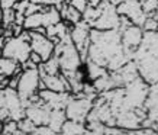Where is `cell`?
Segmentation results:
<instances>
[{
    "mask_svg": "<svg viewBox=\"0 0 158 135\" xmlns=\"http://www.w3.org/2000/svg\"><path fill=\"white\" fill-rule=\"evenodd\" d=\"M90 48H89V58L94 63L106 67L109 71H116L132 58L125 53L122 44V32L120 29H100L91 28L90 32Z\"/></svg>",
    "mask_w": 158,
    "mask_h": 135,
    "instance_id": "obj_1",
    "label": "cell"
},
{
    "mask_svg": "<svg viewBox=\"0 0 158 135\" xmlns=\"http://www.w3.org/2000/svg\"><path fill=\"white\" fill-rule=\"evenodd\" d=\"M132 60L136 63L139 76L148 84L158 83V31H145Z\"/></svg>",
    "mask_w": 158,
    "mask_h": 135,
    "instance_id": "obj_2",
    "label": "cell"
},
{
    "mask_svg": "<svg viewBox=\"0 0 158 135\" xmlns=\"http://www.w3.org/2000/svg\"><path fill=\"white\" fill-rule=\"evenodd\" d=\"M25 116H26V106H25L18 89H13V87L2 89V93H0V121L5 122L7 119L20 121Z\"/></svg>",
    "mask_w": 158,
    "mask_h": 135,
    "instance_id": "obj_3",
    "label": "cell"
},
{
    "mask_svg": "<svg viewBox=\"0 0 158 135\" xmlns=\"http://www.w3.org/2000/svg\"><path fill=\"white\" fill-rule=\"evenodd\" d=\"M148 83L145 82L144 78L138 76V77L128 83L125 87V99H123V106L120 111L123 109H136V108H144L145 100L148 96L149 92Z\"/></svg>",
    "mask_w": 158,
    "mask_h": 135,
    "instance_id": "obj_4",
    "label": "cell"
},
{
    "mask_svg": "<svg viewBox=\"0 0 158 135\" xmlns=\"http://www.w3.org/2000/svg\"><path fill=\"white\" fill-rule=\"evenodd\" d=\"M41 73H39V67L34 68H23V71L20 73L19 84H18V92H19L22 100H23L25 106L28 108L29 99L39 93L41 90Z\"/></svg>",
    "mask_w": 158,
    "mask_h": 135,
    "instance_id": "obj_5",
    "label": "cell"
},
{
    "mask_svg": "<svg viewBox=\"0 0 158 135\" xmlns=\"http://www.w3.org/2000/svg\"><path fill=\"white\" fill-rule=\"evenodd\" d=\"M31 53H32L31 41L22 38V36H12V38L6 39L5 47L2 48V57L15 58L20 64L28 61Z\"/></svg>",
    "mask_w": 158,
    "mask_h": 135,
    "instance_id": "obj_6",
    "label": "cell"
},
{
    "mask_svg": "<svg viewBox=\"0 0 158 135\" xmlns=\"http://www.w3.org/2000/svg\"><path fill=\"white\" fill-rule=\"evenodd\" d=\"M74 95V93H73ZM94 105V99L86 96L84 93H77L73 96V99L68 102L67 108H65V113H67L68 119H74V121L86 122L87 116L90 113L91 108Z\"/></svg>",
    "mask_w": 158,
    "mask_h": 135,
    "instance_id": "obj_7",
    "label": "cell"
},
{
    "mask_svg": "<svg viewBox=\"0 0 158 135\" xmlns=\"http://www.w3.org/2000/svg\"><path fill=\"white\" fill-rule=\"evenodd\" d=\"M90 32H91V25L83 19L78 23L71 26V39L76 44L77 49L80 51L83 57V61L86 63L89 58V48H90Z\"/></svg>",
    "mask_w": 158,
    "mask_h": 135,
    "instance_id": "obj_8",
    "label": "cell"
},
{
    "mask_svg": "<svg viewBox=\"0 0 158 135\" xmlns=\"http://www.w3.org/2000/svg\"><path fill=\"white\" fill-rule=\"evenodd\" d=\"M120 16H126L134 25L144 26L145 20L148 18L147 12L144 10L139 0H122L119 5L116 6Z\"/></svg>",
    "mask_w": 158,
    "mask_h": 135,
    "instance_id": "obj_9",
    "label": "cell"
},
{
    "mask_svg": "<svg viewBox=\"0 0 158 135\" xmlns=\"http://www.w3.org/2000/svg\"><path fill=\"white\" fill-rule=\"evenodd\" d=\"M120 20H122V16L119 15V12H118V9H116V6L110 5L109 2L106 0L103 12H102L100 16L91 23V28L100 29V31L119 29L120 28Z\"/></svg>",
    "mask_w": 158,
    "mask_h": 135,
    "instance_id": "obj_10",
    "label": "cell"
},
{
    "mask_svg": "<svg viewBox=\"0 0 158 135\" xmlns=\"http://www.w3.org/2000/svg\"><path fill=\"white\" fill-rule=\"evenodd\" d=\"M120 32H122V44H123L125 53L131 58H134V53L136 51V48L141 45L142 39H144V28L131 23L128 26H125L123 29H120Z\"/></svg>",
    "mask_w": 158,
    "mask_h": 135,
    "instance_id": "obj_11",
    "label": "cell"
},
{
    "mask_svg": "<svg viewBox=\"0 0 158 135\" xmlns=\"http://www.w3.org/2000/svg\"><path fill=\"white\" fill-rule=\"evenodd\" d=\"M31 45H32V51L38 53L44 61H47L55 54L57 44L49 36H47V34H42L38 31H31Z\"/></svg>",
    "mask_w": 158,
    "mask_h": 135,
    "instance_id": "obj_12",
    "label": "cell"
},
{
    "mask_svg": "<svg viewBox=\"0 0 158 135\" xmlns=\"http://www.w3.org/2000/svg\"><path fill=\"white\" fill-rule=\"evenodd\" d=\"M51 108L44 102V99L41 97L38 102L31 103L26 108V116H28L31 121L34 122L35 125H45L49 122V116H51Z\"/></svg>",
    "mask_w": 158,
    "mask_h": 135,
    "instance_id": "obj_13",
    "label": "cell"
},
{
    "mask_svg": "<svg viewBox=\"0 0 158 135\" xmlns=\"http://www.w3.org/2000/svg\"><path fill=\"white\" fill-rule=\"evenodd\" d=\"M39 95L51 109H65L68 102L74 96L71 92H55V90H49V89L39 90Z\"/></svg>",
    "mask_w": 158,
    "mask_h": 135,
    "instance_id": "obj_14",
    "label": "cell"
},
{
    "mask_svg": "<svg viewBox=\"0 0 158 135\" xmlns=\"http://www.w3.org/2000/svg\"><path fill=\"white\" fill-rule=\"evenodd\" d=\"M142 118L136 113L135 109H123L116 113V125L123 128L126 132L134 129H138L142 124Z\"/></svg>",
    "mask_w": 158,
    "mask_h": 135,
    "instance_id": "obj_15",
    "label": "cell"
},
{
    "mask_svg": "<svg viewBox=\"0 0 158 135\" xmlns=\"http://www.w3.org/2000/svg\"><path fill=\"white\" fill-rule=\"evenodd\" d=\"M145 109L148 118L154 122V126L158 131V83L149 86V92L145 100Z\"/></svg>",
    "mask_w": 158,
    "mask_h": 135,
    "instance_id": "obj_16",
    "label": "cell"
},
{
    "mask_svg": "<svg viewBox=\"0 0 158 135\" xmlns=\"http://www.w3.org/2000/svg\"><path fill=\"white\" fill-rule=\"evenodd\" d=\"M23 71V67L19 61H16L15 58L10 57H2L0 61V76L6 77H13L16 74H20Z\"/></svg>",
    "mask_w": 158,
    "mask_h": 135,
    "instance_id": "obj_17",
    "label": "cell"
},
{
    "mask_svg": "<svg viewBox=\"0 0 158 135\" xmlns=\"http://www.w3.org/2000/svg\"><path fill=\"white\" fill-rule=\"evenodd\" d=\"M61 134H89V128H87L86 122L74 121V119H68L64 122L61 128Z\"/></svg>",
    "mask_w": 158,
    "mask_h": 135,
    "instance_id": "obj_18",
    "label": "cell"
},
{
    "mask_svg": "<svg viewBox=\"0 0 158 135\" xmlns=\"http://www.w3.org/2000/svg\"><path fill=\"white\" fill-rule=\"evenodd\" d=\"M67 121V113L65 109H52L51 111V116H49L48 125L52 128L57 134L61 132V128L64 125V122Z\"/></svg>",
    "mask_w": 158,
    "mask_h": 135,
    "instance_id": "obj_19",
    "label": "cell"
},
{
    "mask_svg": "<svg viewBox=\"0 0 158 135\" xmlns=\"http://www.w3.org/2000/svg\"><path fill=\"white\" fill-rule=\"evenodd\" d=\"M84 65H86L87 77L90 78V82H94L96 78L102 77V76H105V74L109 73V70H107L106 67L94 63V61H91V60H87L86 63H84Z\"/></svg>",
    "mask_w": 158,
    "mask_h": 135,
    "instance_id": "obj_20",
    "label": "cell"
},
{
    "mask_svg": "<svg viewBox=\"0 0 158 135\" xmlns=\"http://www.w3.org/2000/svg\"><path fill=\"white\" fill-rule=\"evenodd\" d=\"M39 73H45V74H60L61 73V64H60V58L58 55L54 54L52 57L39 64Z\"/></svg>",
    "mask_w": 158,
    "mask_h": 135,
    "instance_id": "obj_21",
    "label": "cell"
},
{
    "mask_svg": "<svg viewBox=\"0 0 158 135\" xmlns=\"http://www.w3.org/2000/svg\"><path fill=\"white\" fill-rule=\"evenodd\" d=\"M2 135H20L22 131L19 129V122L15 119H7V121L2 122Z\"/></svg>",
    "mask_w": 158,
    "mask_h": 135,
    "instance_id": "obj_22",
    "label": "cell"
},
{
    "mask_svg": "<svg viewBox=\"0 0 158 135\" xmlns=\"http://www.w3.org/2000/svg\"><path fill=\"white\" fill-rule=\"evenodd\" d=\"M19 122V129L22 131V134H34L35 128H36V125H35L34 122L29 119L28 116H25V118H22Z\"/></svg>",
    "mask_w": 158,
    "mask_h": 135,
    "instance_id": "obj_23",
    "label": "cell"
},
{
    "mask_svg": "<svg viewBox=\"0 0 158 135\" xmlns=\"http://www.w3.org/2000/svg\"><path fill=\"white\" fill-rule=\"evenodd\" d=\"M3 12V29L9 28L16 20V10L15 9H2Z\"/></svg>",
    "mask_w": 158,
    "mask_h": 135,
    "instance_id": "obj_24",
    "label": "cell"
},
{
    "mask_svg": "<svg viewBox=\"0 0 158 135\" xmlns=\"http://www.w3.org/2000/svg\"><path fill=\"white\" fill-rule=\"evenodd\" d=\"M148 16L158 15V0H139Z\"/></svg>",
    "mask_w": 158,
    "mask_h": 135,
    "instance_id": "obj_25",
    "label": "cell"
},
{
    "mask_svg": "<svg viewBox=\"0 0 158 135\" xmlns=\"http://www.w3.org/2000/svg\"><path fill=\"white\" fill-rule=\"evenodd\" d=\"M144 31H158V15H151L144 23Z\"/></svg>",
    "mask_w": 158,
    "mask_h": 135,
    "instance_id": "obj_26",
    "label": "cell"
},
{
    "mask_svg": "<svg viewBox=\"0 0 158 135\" xmlns=\"http://www.w3.org/2000/svg\"><path fill=\"white\" fill-rule=\"evenodd\" d=\"M31 3V0H19L16 6H15V10L18 15H25L26 16V10H28V6Z\"/></svg>",
    "mask_w": 158,
    "mask_h": 135,
    "instance_id": "obj_27",
    "label": "cell"
},
{
    "mask_svg": "<svg viewBox=\"0 0 158 135\" xmlns=\"http://www.w3.org/2000/svg\"><path fill=\"white\" fill-rule=\"evenodd\" d=\"M70 5L74 6L76 9H78L83 13V12L87 9V6L90 5V3H89V0H70Z\"/></svg>",
    "mask_w": 158,
    "mask_h": 135,
    "instance_id": "obj_28",
    "label": "cell"
},
{
    "mask_svg": "<svg viewBox=\"0 0 158 135\" xmlns=\"http://www.w3.org/2000/svg\"><path fill=\"white\" fill-rule=\"evenodd\" d=\"M19 0H2V9H15Z\"/></svg>",
    "mask_w": 158,
    "mask_h": 135,
    "instance_id": "obj_29",
    "label": "cell"
},
{
    "mask_svg": "<svg viewBox=\"0 0 158 135\" xmlns=\"http://www.w3.org/2000/svg\"><path fill=\"white\" fill-rule=\"evenodd\" d=\"M29 60H32V61H34V63L36 64V65H39V64H42V63H44L42 57H41V55H39L38 53H35V51H32V53H31V57H29Z\"/></svg>",
    "mask_w": 158,
    "mask_h": 135,
    "instance_id": "obj_30",
    "label": "cell"
},
{
    "mask_svg": "<svg viewBox=\"0 0 158 135\" xmlns=\"http://www.w3.org/2000/svg\"><path fill=\"white\" fill-rule=\"evenodd\" d=\"M103 0H89V3H90L91 6H97V5H100Z\"/></svg>",
    "mask_w": 158,
    "mask_h": 135,
    "instance_id": "obj_31",
    "label": "cell"
},
{
    "mask_svg": "<svg viewBox=\"0 0 158 135\" xmlns=\"http://www.w3.org/2000/svg\"><path fill=\"white\" fill-rule=\"evenodd\" d=\"M107 2H109L110 5H113V6H118L120 3V2H122V0H107Z\"/></svg>",
    "mask_w": 158,
    "mask_h": 135,
    "instance_id": "obj_32",
    "label": "cell"
}]
</instances>
